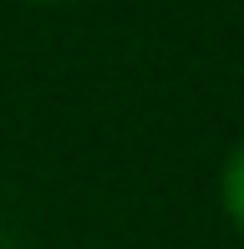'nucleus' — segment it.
I'll use <instances>...</instances> for the list:
<instances>
[{"mask_svg":"<svg viewBox=\"0 0 244 249\" xmlns=\"http://www.w3.org/2000/svg\"><path fill=\"white\" fill-rule=\"evenodd\" d=\"M224 203H229V213H234L239 229H244V148L229 158V173H224Z\"/></svg>","mask_w":244,"mask_h":249,"instance_id":"f257e3e1","label":"nucleus"}]
</instances>
